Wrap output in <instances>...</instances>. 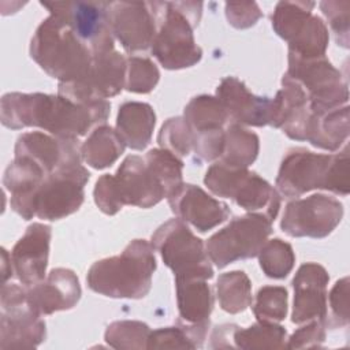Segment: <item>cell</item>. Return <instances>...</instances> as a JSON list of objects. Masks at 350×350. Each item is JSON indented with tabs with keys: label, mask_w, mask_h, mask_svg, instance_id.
<instances>
[{
	"label": "cell",
	"mask_w": 350,
	"mask_h": 350,
	"mask_svg": "<svg viewBox=\"0 0 350 350\" xmlns=\"http://www.w3.org/2000/svg\"><path fill=\"white\" fill-rule=\"evenodd\" d=\"M347 137L349 105L323 111L310 109L305 141L316 148L334 152L347 141Z\"/></svg>",
	"instance_id": "d4e9b609"
},
{
	"label": "cell",
	"mask_w": 350,
	"mask_h": 350,
	"mask_svg": "<svg viewBox=\"0 0 350 350\" xmlns=\"http://www.w3.org/2000/svg\"><path fill=\"white\" fill-rule=\"evenodd\" d=\"M253 313L260 321L283 320L287 314V290L280 286L261 287L256 294Z\"/></svg>",
	"instance_id": "8d00e7d4"
},
{
	"label": "cell",
	"mask_w": 350,
	"mask_h": 350,
	"mask_svg": "<svg viewBox=\"0 0 350 350\" xmlns=\"http://www.w3.org/2000/svg\"><path fill=\"white\" fill-rule=\"evenodd\" d=\"M126 59L116 51L93 59L83 77L59 82V94L75 103H93L109 98L124 88Z\"/></svg>",
	"instance_id": "9a60e30c"
},
{
	"label": "cell",
	"mask_w": 350,
	"mask_h": 350,
	"mask_svg": "<svg viewBox=\"0 0 350 350\" xmlns=\"http://www.w3.org/2000/svg\"><path fill=\"white\" fill-rule=\"evenodd\" d=\"M183 118L193 134V152L201 160L220 157L224 145V124L230 119L217 97L197 96L185 107Z\"/></svg>",
	"instance_id": "2e32d148"
},
{
	"label": "cell",
	"mask_w": 350,
	"mask_h": 350,
	"mask_svg": "<svg viewBox=\"0 0 350 350\" xmlns=\"http://www.w3.org/2000/svg\"><path fill=\"white\" fill-rule=\"evenodd\" d=\"M26 295L34 312L40 316L51 314L74 308L81 298V286L71 269L55 268L46 279L29 286Z\"/></svg>",
	"instance_id": "603a6c76"
},
{
	"label": "cell",
	"mask_w": 350,
	"mask_h": 350,
	"mask_svg": "<svg viewBox=\"0 0 350 350\" xmlns=\"http://www.w3.org/2000/svg\"><path fill=\"white\" fill-rule=\"evenodd\" d=\"M257 256L261 269L272 279L286 278L295 262L293 247L279 238L267 241Z\"/></svg>",
	"instance_id": "1f68e13d"
},
{
	"label": "cell",
	"mask_w": 350,
	"mask_h": 350,
	"mask_svg": "<svg viewBox=\"0 0 350 350\" xmlns=\"http://www.w3.org/2000/svg\"><path fill=\"white\" fill-rule=\"evenodd\" d=\"M216 293L220 308L227 313H239L252 305V283L243 271L221 273Z\"/></svg>",
	"instance_id": "f546056e"
},
{
	"label": "cell",
	"mask_w": 350,
	"mask_h": 350,
	"mask_svg": "<svg viewBox=\"0 0 350 350\" xmlns=\"http://www.w3.org/2000/svg\"><path fill=\"white\" fill-rule=\"evenodd\" d=\"M342 217L343 205L339 200L325 194H313L286 205L280 228L290 237L324 238L336 228Z\"/></svg>",
	"instance_id": "5bb4252c"
},
{
	"label": "cell",
	"mask_w": 350,
	"mask_h": 350,
	"mask_svg": "<svg viewBox=\"0 0 350 350\" xmlns=\"http://www.w3.org/2000/svg\"><path fill=\"white\" fill-rule=\"evenodd\" d=\"M156 21L150 45L152 55L168 70L191 67L201 60L202 51L196 44L193 29L198 25L202 3L149 1Z\"/></svg>",
	"instance_id": "7a4b0ae2"
},
{
	"label": "cell",
	"mask_w": 350,
	"mask_h": 350,
	"mask_svg": "<svg viewBox=\"0 0 350 350\" xmlns=\"http://www.w3.org/2000/svg\"><path fill=\"white\" fill-rule=\"evenodd\" d=\"M204 183L215 196L231 198L245 211L262 213L271 221L279 213L278 191L247 168H232L217 161L206 171Z\"/></svg>",
	"instance_id": "8992f818"
},
{
	"label": "cell",
	"mask_w": 350,
	"mask_h": 350,
	"mask_svg": "<svg viewBox=\"0 0 350 350\" xmlns=\"http://www.w3.org/2000/svg\"><path fill=\"white\" fill-rule=\"evenodd\" d=\"M3 126L21 130L38 127L59 138H78L107 122L111 104L107 100L75 103L60 94L7 93L1 97Z\"/></svg>",
	"instance_id": "6da1fadb"
},
{
	"label": "cell",
	"mask_w": 350,
	"mask_h": 350,
	"mask_svg": "<svg viewBox=\"0 0 350 350\" xmlns=\"http://www.w3.org/2000/svg\"><path fill=\"white\" fill-rule=\"evenodd\" d=\"M154 271L152 243L134 239L119 256L96 261L88 271L86 282L94 293L111 298L139 299L150 291Z\"/></svg>",
	"instance_id": "3957f363"
},
{
	"label": "cell",
	"mask_w": 350,
	"mask_h": 350,
	"mask_svg": "<svg viewBox=\"0 0 350 350\" xmlns=\"http://www.w3.org/2000/svg\"><path fill=\"white\" fill-rule=\"evenodd\" d=\"M323 320H310L309 324L297 329L288 339V349H304V347H320L325 339Z\"/></svg>",
	"instance_id": "b9f144b4"
},
{
	"label": "cell",
	"mask_w": 350,
	"mask_h": 350,
	"mask_svg": "<svg viewBox=\"0 0 350 350\" xmlns=\"http://www.w3.org/2000/svg\"><path fill=\"white\" fill-rule=\"evenodd\" d=\"M124 142L109 126L96 127L89 138L81 145L82 160L96 170H103L112 165L124 152Z\"/></svg>",
	"instance_id": "83f0119b"
},
{
	"label": "cell",
	"mask_w": 350,
	"mask_h": 350,
	"mask_svg": "<svg viewBox=\"0 0 350 350\" xmlns=\"http://www.w3.org/2000/svg\"><path fill=\"white\" fill-rule=\"evenodd\" d=\"M168 204L178 219L190 223L200 232L215 228L231 213L226 202L211 197L201 187L190 183H183L171 194Z\"/></svg>",
	"instance_id": "d6986e66"
},
{
	"label": "cell",
	"mask_w": 350,
	"mask_h": 350,
	"mask_svg": "<svg viewBox=\"0 0 350 350\" xmlns=\"http://www.w3.org/2000/svg\"><path fill=\"white\" fill-rule=\"evenodd\" d=\"M272 232V221L262 213L249 212L234 217L206 242L208 257L217 268L258 254Z\"/></svg>",
	"instance_id": "9c48e42d"
},
{
	"label": "cell",
	"mask_w": 350,
	"mask_h": 350,
	"mask_svg": "<svg viewBox=\"0 0 350 350\" xmlns=\"http://www.w3.org/2000/svg\"><path fill=\"white\" fill-rule=\"evenodd\" d=\"M150 328L135 320L115 321L105 331V340L115 349H148Z\"/></svg>",
	"instance_id": "d6a6232c"
},
{
	"label": "cell",
	"mask_w": 350,
	"mask_h": 350,
	"mask_svg": "<svg viewBox=\"0 0 350 350\" xmlns=\"http://www.w3.org/2000/svg\"><path fill=\"white\" fill-rule=\"evenodd\" d=\"M51 227L42 223H33L26 228L23 237L11 250L12 269L19 282L33 286L45 278L48 265Z\"/></svg>",
	"instance_id": "ffe728a7"
},
{
	"label": "cell",
	"mask_w": 350,
	"mask_h": 350,
	"mask_svg": "<svg viewBox=\"0 0 350 350\" xmlns=\"http://www.w3.org/2000/svg\"><path fill=\"white\" fill-rule=\"evenodd\" d=\"M111 179L122 208L124 205L150 208L167 198L161 180L145 157L127 156Z\"/></svg>",
	"instance_id": "e0dca14e"
},
{
	"label": "cell",
	"mask_w": 350,
	"mask_h": 350,
	"mask_svg": "<svg viewBox=\"0 0 350 350\" xmlns=\"http://www.w3.org/2000/svg\"><path fill=\"white\" fill-rule=\"evenodd\" d=\"M152 246L176 279H211L213 268L204 242L180 219H171L152 234Z\"/></svg>",
	"instance_id": "52a82bcc"
},
{
	"label": "cell",
	"mask_w": 350,
	"mask_h": 350,
	"mask_svg": "<svg viewBox=\"0 0 350 350\" xmlns=\"http://www.w3.org/2000/svg\"><path fill=\"white\" fill-rule=\"evenodd\" d=\"M284 75L304 90L313 111L347 105V82L325 56L301 59L288 55V68Z\"/></svg>",
	"instance_id": "8fae6325"
},
{
	"label": "cell",
	"mask_w": 350,
	"mask_h": 350,
	"mask_svg": "<svg viewBox=\"0 0 350 350\" xmlns=\"http://www.w3.org/2000/svg\"><path fill=\"white\" fill-rule=\"evenodd\" d=\"M41 5L60 15L75 34L90 49L93 57L113 51V36L108 22L107 7L103 1H55Z\"/></svg>",
	"instance_id": "4fadbf2b"
},
{
	"label": "cell",
	"mask_w": 350,
	"mask_h": 350,
	"mask_svg": "<svg viewBox=\"0 0 350 350\" xmlns=\"http://www.w3.org/2000/svg\"><path fill=\"white\" fill-rule=\"evenodd\" d=\"M258 137L238 123H231L224 130V145L219 163L232 168H247L257 157Z\"/></svg>",
	"instance_id": "f1b7e54d"
},
{
	"label": "cell",
	"mask_w": 350,
	"mask_h": 350,
	"mask_svg": "<svg viewBox=\"0 0 350 350\" xmlns=\"http://www.w3.org/2000/svg\"><path fill=\"white\" fill-rule=\"evenodd\" d=\"M328 280L329 276L325 268L317 262H306L298 268L293 279V323L323 320L327 309Z\"/></svg>",
	"instance_id": "44dd1931"
},
{
	"label": "cell",
	"mask_w": 350,
	"mask_h": 350,
	"mask_svg": "<svg viewBox=\"0 0 350 350\" xmlns=\"http://www.w3.org/2000/svg\"><path fill=\"white\" fill-rule=\"evenodd\" d=\"M313 1H279L271 21L279 37L288 42V55L301 59L325 56L328 29L323 19L312 14Z\"/></svg>",
	"instance_id": "ba28073f"
},
{
	"label": "cell",
	"mask_w": 350,
	"mask_h": 350,
	"mask_svg": "<svg viewBox=\"0 0 350 350\" xmlns=\"http://www.w3.org/2000/svg\"><path fill=\"white\" fill-rule=\"evenodd\" d=\"M15 156L30 159L44 170L46 176L66 161L82 159L78 138H59L41 131L19 135Z\"/></svg>",
	"instance_id": "cb8c5ba5"
},
{
	"label": "cell",
	"mask_w": 350,
	"mask_h": 350,
	"mask_svg": "<svg viewBox=\"0 0 350 350\" xmlns=\"http://www.w3.org/2000/svg\"><path fill=\"white\" fill-rule=\"evenodd\" d=\"M112 36L133 53L150 48L156 21L148 1H112L107 7Z\"/></svg>",
	"instance_id": "ac0fdd59"
},
{
	"label": "cell",
	"mask_w": 350,
	"mask_h": 350,
	"mask_svg": "<svg viewBox=\"0 0 350 350\" xmlns=\"http://www.w3.org/2000/svg\"><path fill=\"white\" fill-rule=\"evenodd\" d=\"M156 124V113L146 103L129 101L120 105L116 119V131L124 145L142 150L148 146Z\"/></svg>",
	"instance_id": "484cf974"
},
{
	"label": "cell",
	"mask_w": 350,
	"mask_h": 350,
	"mask_svg": "<svg viewBox=\"0 0 350 350\" xmlns=\"http://www.w3.org/2000/svg\"><path fill=\"white\" fill-rule=\"evenodd\" d=\"M216 97L234 123L261 127L272 122L273 100L254 96L247 90L243 82L234 77L221 79L216 89Z\"/></svg>",
	"instance_id": "7402d4cb"
},
{
	"label": "cell",
	"mask_w": 350,
	"mask_h": 350,
	"mask_svg": "<svg viewBox=\"0 0 350 350\" xmlns=\"http://www.w3.org/2000/svg\"><path fill=\"white\" fill-rule=\"evenodd\" d=\"M82 159L66 161L51 172L40 185L34 198V215L44 220H59L79 209L83 202V187L89 171Z\"/></svg>",
	"instance_id": "30bf717a"
},
{
	"label": "cell",
	"mask_w": 350,
	"mask_h": 350,
	"mask_svg": "<svg viewBox=\"0 0 350 350\" xmlns=\"http://www.w3.org/2000/svg\"><path fill=\"white\" fill-rule=\"evenodd\" d=\"M160 78L156 64L146 57L130 56L126 59L124 89L133 93H149Z\"/></svg>",
	"instance_id": "d590c367"
},
{
	"label": "cell",
	"mask_w": 350,
	"mask_h": 350,
	"mask_svg": "<svg viewBox=\"0 0 350 350\" xmlns=\"http://www.w3.org/2000/svg\"><path fill=\"white\" fill-rule=\"evenodd\" d=\"M198 347L190 329L179 323L178 327H167L152 331L148 349H196Z\"/></svg>",
	"instance_id": "f35d334b"
},
{
	"label": "cell",
	"mask_w": 350,
	"mask_h": 350,
	"mask_svg": "<svg viewBox=\"0 0 350 350\" xmlns=\"http://www.w3.org/2000/svg\"><path fill=\"white\" fill-rule=\"evenodd\" d=\"M286 329L269 321H257L247 328H237L234 346L238 349H282L284 347Z\"/></svg>",
	"instance_id": "4dcf8cb0"
},
{
	"label": "cell",
	"mask_w": 350,
	"mask_h": 350,
	"mask_svg": "<svg viewBox=\"0 0 350 350\" xmlns=\"http://www.w3.org/2000/svg\"><path fill=\"white\" fill-rule=\"evenodd\" d=\"M30 56L46 74L60 82L83 77L94 59L71 26L52 12L37 27L30 42Z\"/></svg>",
	"instance_id": "5b68a950"
},
{
	"label": "cell",
	"mask_w": 350,
	"mask_h": 350,
	"mask_svg": "<svg viewBox=\"0 0 350 350\" xmlns=\"http://www.w3.org/2000/svg\"><path fill=\"white\" fill-rule=\"evenodd\" d=\"M176 301L180 320L185 324H209L213 295L205 279H176Z\"/></svg>",
	"instance_id": "4316f807"
},
{
	"label": "cell",
	"mask_w": 350,
	"mask_h": 350,
	"mask_svg": "<svg viewBox=\"0 0 350 350\" xmlns=\"http://www.w3.org/2000/svg\"><path fill=\"white\" fill-rule=\"evenodd\" d=\"M320 8L325 15L338 45L349 48V1H321Z\"/></svg>",
	"instance_id": "ab89813d"
},
{
	"label": "cell",
	"mask_w": 350,
	"mask_h": 350,
	"mask_svg": "<svg viewBox=\"0 0 350 350\" xmlns=\"http://www.w3.org/2000/svg\"><path fill=\"white\" fill-rule=\"evenodd\" d=\"M349 278L345 276L339 279L328 297L325 314L323 317L324 327L328 328H340L349 324Z\"/></svg>",
	"instance_id": "74e56055"
},
{
	"label": "cell",
	"mask_w": 350,
	"mask_h": 350,
	"mask_svg": "<svg viewBox=\"0 0 350 350\" xmlns=\"http://www.w3.org/2000/svg\"><path fill=\"white\" fill-rule=\"evenodd\" d=\"M226 16L231 26L237 29H247L257 23L262 16L257 3H226Z\"/></svg>",
	"instance_id": "60d3db41"
},
{
	"label": "cell",
	"mask_w": 350,
	"mask_h": 350,
	"mask_svg": "<svg viewBox=\"0 0 350 350\" xmlns=\"http://www.w3.org/2000/svg\"><path fill=\"white\" fill-rule=\"evenodd\" d=\"M276 187L284 197H299L301 194L324 189L339 196H347L349 182V148L339 153L320 154L294 148L282 160Z\"/></svg>",
	"instance_id": "277c9868"
},
{
	"label": "cell",
	"mask_w": 350,
	"mask_h": 350,
	"mask_svg": "<svg viewBox=\"0 0 350 350\" xmlns=\"http://www.w3.org/2000/svg\"><path fill=\"white\" fill-rule=\"evenodd\" d=\"M30 306L26 288L3 283L0 347H36L45 339V323Z\"/></svg>",
	"instance_id": "7c38bea8"
},
{
	"label": "cell",
	"mask_w": 350,
	"mask_h": 350,
	"mask_svg": "<svg viewBox=\"0 0 350 350\" xmlns=\"http://www.w3.org/2000/svg\"><path fill=\"white\" fill-rule=\"evenodd\" d=\"M1 256H3V268H1L3 283H5L7 279L12 276L14 269H12V262H11V254H8V252L5 249H1Z\"/></svg>",
	"instance_id": "7bdbcfd3"
},
{
	"label": "cell",
	"mask_w": 350,
	"mask_h": 350,
	"mask_svg": "<svg viewBox=\"0 0 350 350\" xmlns=\"http://www.w3.org/2000/svg\"><path fill=\"white\" fill-rule=\"evenodd\" d=\"M145 160L161 180L167 198L174 194L182 185L183 161L165 149H152L145 154Z\"/></svg>",
	"instance_id": "836d02e7"
},
{
	"label": "cell",
	"mask_w": 350,
	"mask_h": 350,
	"mask_svg": "<svg viewBox=\"0 0 350 350\" xmlns=\"http://www.w3.org/2000/svg\"><path fill=\"white\" fill-rule=\"evenodd\" d=\"M161 149H165L176 157H186L193 152V134L185 118L176 116L168 119L160 129L157 137Z\"/></svg>",
	"instance_id": "e575fe53"
}]
</instances>
